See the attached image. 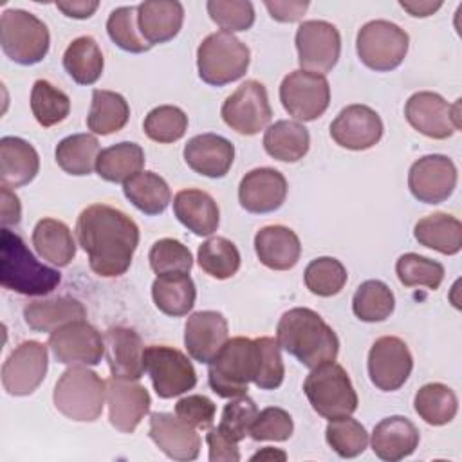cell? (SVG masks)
Returning a JSON list of instances; mask_svg holds the SVG:
<instances>
[{"instance_id": "2", "label": "cell", "mask_w": 462, "mask_h": 462, "mask_svg": "<svg viewBox=\"0 0 462 462\" xmlns=\"http://www.w3.org/2000/svg\"><path fill=\"white\" fill-rule=\"evenodd\" d=\"M276 341L280 348L310 370L336 361L339 352V339L332 327L307 307H294L282 314Z\"/></svg>"}, {"instance_id": "20", "label": "cell", "mask_w": 462, "mask_h": 462, "mask_svg": "<svg viewBox=\"0 0 462 462\" xmlns=\"http://www.w3.org/2000/svg\"><path fill=\"white\" fill-rule=\"evenodd\" d=\"M406 121L430 139H448L457 132L453 121V105L440 94L420 90L408 97L404 105Z\"/></svg>"}, {"instance_id": "59", "label": "cell", "mask_w": 462, "mask_h": 462, "mask_svg": "<svg viewBox=\"0 0 462 462\" xmlns=\"http://www.w3.org/2000/svg\"><path fill=\"white\" fill-rule=\"evenodd\" d=\"M56 7L69 18L85 20L96 13V9L99 7V2H96V0H69V2H56Z\"/></svg>"}, {"instance_id": "35", "label": "cell", "mask_w": 462, "mask_h": 462, "mask_svg": "<svg viewBox=\"0 0 462 462\" xmlns=\"http://www.w3.org/2000/svg\"><path fill=\"white\" fill-rule=\"evenodd\" d=\"M415 240L442 254H457L462 249V224L448 213H433L420 218L413 227Z\"/></svg>"}, {"instance_id": "15", "label": "cell", "mask_w": 462, "mask_h": 462, "mask_svg": "<svg viewBox=\"0 0 462 462\" xmlns=\"http://www.w3.org/2000/svg\"><path fill=\"white\" fill-rule=\"evenodd\" d=\"M457 166L448 155L431 153L417 159L408 171L411 195L424 204H440L457 188Z\"/></svg>"}, {"instance_id": "53", "label": "cell", "mask_w": 462, "mask_h": 462, "mask_svg": "<svg viewBox=\"0 0 462 462\" xmlns=\"http://www.w3.org/2000/svg\"><path fill=\"white\" fill-rule=\"evenodd\" d=\"M294 431V422L289 411L278 406H269L258 411L256 419L253 420L249 428V435L253 440H274V442H283L291 439Z\"/></svg>"}, {"instance_id": "47", "label": "cell", "mask_w": 462, "mask_h": 462, "mask_svg": "<svg viewBox=\"0 0 462 462\" xmlns=\"http://www.w3.org/2000/svg\"><path fill=\"white\" fill-rule=\"evenodd\" d=\"M106 32L110 40L126 52L139 54L152 49L137 27V7L134 5L114 9L106 20Z\"/></svg>"}, {"instance_id": "44", "label": "cell", "mask_w": 462, "mask_h": 462, "mask_svg": "<svg viewBox=\"0 0 462 462\" xmlns=\"http://www.w3.org/2000/svg\"><path fill=\"white\" fill-rule=\"evenodd\" d=\"M31 110L34 119L49 128L67 119L70 112L69 96L47 79H36L31 90Z\"/></svg>"}, {"instance_id": "6", "label": "cell", "mask_w": 462, "mask_h": 462, "mask_svg": "<svg viewBox=\"0 0 462 462\" xmlns=\"http://www.w3.org/2000/svg\"><path fill=\"white\" fill-rule=\"evenodd\" d=\"M251 61V52L233 32L208 34L197 49V69L204 83L222 87L240 79Z\"/></svg>"}, {"instance_id": "10", "label": "cell", "mask_w": 462, "mask_h": 462, "mask_svg": "<svg viewBox=\"0 0 462 462\" xmlns=\"http://www.w3.org/2000/svg\"><path fill=\"white\" fill-rule=\"evenodd\" d=\"M144 372L150 375L155 393L171 399L186 393L197 384V374L186 354L168 345L144 348Z\"/></svg>"}, {"instance_id": "61", "label": "cell", "mask_w": 462, "mask_h": 462, "mask_svg": "<svg viewBox=\"0 0 462 462\" xmlns=\"http://www.w3.org/2000/svg\"><path fill=\"white\" fill-rule=\"evenodd\" d=\"M285 460L287 458V453L285 451H280V449H274V448H263L260 451H256L251 460Z\"/></svg>"}, {"instance_id": "48", "label": "cell", "mask_w": 462, "mask_h": 462, "mask_svg": "<svg viewBox=\"0 0 462 462\" xmlns=\"http://www.w3.org/2000/svg\"><path fill=\"white\" fill-rule=\"evenodd\" d=\"M346 269L345 265L332 256H319L312 260L303 273V280L307 289L316 296H334L346 283Z\"/></svg>"}, {"instance_id": "13", "label": "cell", "mask_w": 462, "mask_h": 462, "mask_svg": "<svg viewBox=\"0 0 462 462\" xmlns=\"http://www.w3.org/2000/svg\"><path fill=\"white\" fill-rule=\"evenodd\" d=\"M294 42L298 63L303 70L325 76L336 67L341 54V36L336 25L325 20L301 22Z\"/></svg>"}, {"instance_id": "45", "label": "cell", "mask_w": 462, "mask_h": 462, "mask_svg": "<svg viewBox=\"0 0 462 462\" xmlns=\"http://www.w3.org/2000/svg\"><path fill=\"white\" fill-rule=\"evenodd\" d=\"M325 439L341 458H354L368 446V433L365 426L350 415L328 420Z\"/></svg>"}, {"instance_id": "25", "label": "cell", "mask_w": 462, "mask_h": 462, "mask_svg": "<svg viewBox=\"0 0 462 462\" xmlns=\"http://www.w3.org/2000/svg\"><path fill=\"white\" fill-rule=\"evenodd\" d=\"M182 155L195 173L220 179L233 166L235 146L218 134H199L186 143Z\"/></svg>"}, {"instance_id": "31", "label": "cell", "mask_w": 462, "mask_h": 462, "mask_svg": "<svg viewBox=\"0 0 462 462\" xmlns=\"http://www.w3.org/2000/svg\"><path fill=\"white\" fill-rule=\"evenodd\" d=\"M87 318L85 305L70 296L34 300L23 307L25 323L36 332H54L56 328Z\"/></svg>"}, {"instance_id": "33", "label": "cell", "mask_w": 462, "mask_h": 462, "mask_svg": "<svg viewBox=\"0 0 462 462\" xmlns=\"http://www.w3.org/2000/svg\"><path fill=\"white\" fill-rule=\"evenodd\" d=\"M152 298L162 314L179 318L193 309L197 289L188 273L159 274L152 283Z\"/></svg>"}, {"instance_id": "17", "label": "cell", "mask_w": 462, "mask_h": 462, "mask_svg": "<svg viewBox=\"0 0 462 462\" xmlns=\"http://www.w3.org/2000/svg\"><path fill=\"white\" fill-rule=\"evenodd\" d=\"M49 348L61 365H97L105 356V339L85 319L67 323L49 336Z\"/></svg>"}, {"instance_id": "39", "label": "cell", "mask_w": 462, "mask_h": 462, "mask_svg": "<svg viewBox=\"0 0 462 462\" xmlns=\"http://www.w3.org/2000/svg\"><path fill=\"white\" fill-rule=\"evenodd\" d=\"M123 193L144 215L162 213L171 200L168 182L153 171H139L130 177L123 184Z\"/></svg>"}, {"instance_id": "51", "label": "cell", "mask_w": 462, "mask_h": 462, "mask_svg": "<svg viewBox=\"0 0 462 462\" xmlns=\"http://www.w3.org/2000/svg\"><path fill=\"white\" fill-rule=\"evenodd\" d=\"M206 9L226 32L247 31L254 23V7L249 0H209Z\"/></svg>"}, {"instance_id": "56", "label": "cell", "mask_w": 462, "mask_h": 462, "mask_svg": "<svg viewBox=\"0 0 462 462\" xmlns=\"http://www.w3.org/2000/svg\"><path fill=\"white\" fill-rule=\"evenodd\" d=\"M211 462H238L240 451L236 442L226 437L218 428H209L206 435Z\"/></svg>"}, {"instance_id": "58", "label": "cell", "mask_w": 462, "mask_h": 462, "mask_svg": "<svg viewBox=\"0 0 462 462\" xmlns=\"http://www.w3.org/2000/svg\"><path fill=\"white\" fill-rule=\"evenodd\" d=\"M22 218V206L20 199L16 197L11 188L2 186V226H16Z\"/></svg>"}, {"instance_id": "36", "label": "cell", "mask_w": 462, "mask_h": 462, "mask_svg": "<svg viewBox=\"0 0 462 462\" xmlns=\"http://www.w3.org/2000/svg\"><path fill=\"white\" fill-rule=\"evenodd\" d=\"M144 152L137 143L123 141L99 152L96 161L97 175L106 182H126L143 171Z\"/></svg>"}, {"instance_id": "16", "label": "cell", "mask_w": 462, "mask_h": 462, "mask_svg": "<svg viewBox=\"0 0 462 462\" xmlns=\"http://www.w3.org/2000/svg\"><path fill=\"white\" fill-rule=\"evenodd\" d=\"M413 357L408 345L397 336L375 339L368 352V375L375 388L383 392L399 390L410 377Z\"/></svg>"}, {"instance_id": "3", "label": "cell", "mask_w": 462, "mask_h": 462, "mask_svg": "<svg viewBox=\"0 0 462 462\" xmlns=\"http://www.w3.org/2000/svg\"><path fill=\"white\" fill-rule=\"evenodd\" d=\"M61 282V274L38 262L20 235L2 227L0 233V283L23 296H45Z\"/></svg>"}, {"instance_id": "4", "label": "cell", "mask_w": 462, "mask_h": 462, "mask_svg": "<svg viewBox=\"0 0 462 462\" xmlns=\"http://www.w3.org/2000/svg\"><path fill=\"white\" fill-rule=\"evenodd\" d=\"M208 365V383L218 397L247 395L249 383H254L258 375V343L251 337H231Z\"/></svg>"}, {"instance_id": "52", "label": "cell", "mask_w": 462, "mask_h": 462, "mask_svg": "<svg viewBox=\"0 0 462 462\" xmlns=\"http://www.w3.org/2000/svg\"><path fill=\"white\" fill-rule=\"evenodd\" d=\"M256 415H258V408L251 397L247 395L235 397L224 406L218 430L226 437H229L233 442L238 444L240 440L245 439V435H249V428L256 419Z\"/></svg>"}, {"instance_id": "50", "label": "cell", "mask_w": 462, "mask_h": 462, "mask_svg": "<svg viewBox=\"0 0 462 462\" xmlns=\"http://www.w3.org/2000/svg\"><path fill=\"white\" fill-rule=\"evenodd\" d=\"M152 271L159 274L189 273L193 267V256L189 249L175 238L157 240L148 253Z\"/></svg>"}, {"instance_id": "49", "label": "cell", "mask_w": 462, "mask_h": 462, "mask_svg": "<svg viewBox=\"0 0 462 462\" xmlns=\"http://www.w3.org/2000/svg\"><path fill=\"white\" fill-rule=\"evenodd\" d=\"M395 273L404 287L422 285L435 291L444 280V265L417 253H406L399 256L395 263Z\"/></svg>"}, {"instance_id": "11", "label": "cell", "mask_w": 462, "mask_h": 462, "mask_svg": "<svg viewBox=\"0 0 462 462\" xmlns=\"http://www.w3.org/2000/svg\"><path fill=\"white\" fill-rule=\"evenodd\" d=\"M280 101L298 121H314L328 108L330 87L323 74L303 69L289 72L280 85Z\"/></svg>"}, {"instance_id": "26", "label": "cell", "mask_w": 462, "mask_h": 462, "mask_svg": "<svg viewBox=\"0 0 462 462\" xmlns=\"http://www.w3.org/2000/svg\"><path fill=\"white\" fill-rule=\"evenodd\" d=\"M417 426L402 415H392L375 424L372 431V451L386 462H397L410 457L419 446Z\"/></svg>"}, {"instance_id": "19", "label": "cell", "mask_w": 462, "mask_h": 462, "mask_svg": "<svg viewBox=\"0 0 462 462\" xmlns=\"http://www.w3.org/2000/svg\"><path fill=\"white\" fill-rule=\"evenodd\" d=\"M108 420L121 433H134L150 411V393L137 381L110 377L106 381Z\"/></svg>"}, {"instance_id": "60", "label": "cell", "mask_w": 462, "mask_h": 462, "mask_svg": "<svg viewBox=\"0 0 462 462\" xmlns=\"http://www.w3.org/2000/svg\"><path fill=\"white\" fill-rule=\"evenodd\" d=\"M399 5L408 11L415 18H424L433 14L437 9L442 7V2H430V0H401Z\"/></svg>"}, {"instance_id": "23", "label": "cell", "mask_w": 462, "mask_h": 462, "mask_svg": "<svg viewBox=\"0 0 462 462\" xmlns=\"http://www.w3.org/2000/svg\"><path fill=\"white\" fill-rule=\"evenodd\" d=\"M103 339L112 377L139 381L144 374V345L141 336L128 327H110Z\"/></svg>"}, {"instance_id": "41", "label": "cell", "mask_w": 462, "mask_h": 462, "mask_svg": "<svg viewBox=\"0 0 462 462\" xmlns=\"http://www.w3.org/2000/svg\"><path fill=\"white\" fill-rule=\"evenodd\" d=\"M99 141L92 134H72L56 146V162L69 175H88L96 168Z\"/></svg>"}, {"instance_id": "21", "label": "cell", "mask_w": 462, "mask_h": 462, "mask_svg": "<svg viewBox=\"0 0 462 462\" xmlns=\"http://www.w3.org/2000/svg\"><path fill=\"white\" fill-rule=\"evenodd\" d=\"M287 197V180L282 171L263 166L247 171L238 184V202L249 213H273Z\"/></svg>"}, {"instance_id": "30", "label": "cell", "mask_w": 462, "mask_h": 462, "mask_svg": "<svg viewBox=\"0 0 462 462\" xmlns=\"http://www.w3.org/2000/svg\"><path fill=\"white\" fill-rule=\"evenodd\" d=\"M40 170L38 152L22 137L0 139V180L2 186L20 188L29 184Z\"/></svg>"}, {"instance_id": "9", "label": "cell", "mask_w": 462, "mask_h": 462, "mask_svg": "<svg viewBox=\"0 0 462 462\" xmlns=\"http://www.w3.org/2000/svg\"><path fill=\"white\" fill-rule=\"evenodd\" d=\"M408 32L388 20L366 22L356 38L359 60L375 72L397 69L408 54Z\"/></svg>"}, {"instance_id": "8", "label": "cell", "mask_w": 462, "mask_h": 462, "mask_svg": "<svg viewBox=\"0 0 462 462\" xmlns=\"http://www.w3.org/2000/svg\"><path fill=\"white\" fill-rule=\"evenodd\" d=\"M0 45L18 65L40 63L51 45L47 25L29 11L5 9L0 16Z\"/></svg>"}, {"instance_id": "14", "label": "cell", "mask_w": 462, "mask_h": 462, "mask_svg": "<svg viewBox=\"0 0 462 462\" xmlns=\"http://www.w3.org/2000/svg\"><path fill=\"white\" fill-rule=\"evenodd\" d=\"M47 346L40 341H22L2 365V386L9 395H29L45 379Z\"/></svg>"}, {"instance_id": "32", "label": "cell", "mask_w": 462, "mask_h": 462, "mask_svg": "<svg viewBox=\"0 0 462 462\" xmlns=\"http://www.w3.org/2000/svg\"><path fill=\"white\" fill-rule=\"evenodd\" d=\"M36 253L52 265L67 267L76 256V242L70 227L56 218H42L32 229Z\"/></svg>"}, {"instance_id": "7", "label": "cell", "mask_w": 462, "mask_h": 462, "mask_svg": "<svg viewBox=\"0 0 462 462\" xmlns=\"http://www.w3.org/2000/svg\"><path fill=\"white\" fill-rule=\"evenodd\" d=\"M303 392L312 410L323 419H339L357 410V393L346 370L337 363H325L310 370Z\"/></svg>"}, {"instance_id": "38", "label": "cell", "mask_w": 462, "mask_h": 462, "mask_svg": "<svg viewBox=\"0 0 462 462\" xmlns=\"http://www.w3.org/2000/svg\"><path fill=\"white\" fill-rule=\"evenodd\" d=\"M63 67L78 85L96 83L105 67L103 52L92 36L74 38L63 52Z\"/></svg>"}, {"instance_id": "40", "label": "cell", "mask_w": 462, "mask_h": 462, "mask_svg": "<svg viewBox=\"0 0 462 462\" xmlns=\"http://www.w3.org/2000/svg\"><path fill=\"white\" fill-rule=\"evenodd\" d=\"M413 408L426 424L444 426L455 419L458 399L448 384L428 383L417 390Z\"/></svg>"}, {"instance_id": "1", "label": "cell", "mask_w": 462, "mask_h": 462, "mask_svg": "<svg viewBox=\"0 0 462 462\" xmlns=\"http://www.w3.org/2000/svg\"><path fill=\"white\" fill-rule=\"evenodd\" d=\"M76 236L90 269L103 278L125 274L139 245L137 224L108 204L87 206L76 220Z\"/></svg>"}, {"instance_id": "5", "label": "cell", "mask_w": 462, "mask_h": 462, "mask_svg": "<svg viewBox=\"0 0 462 462\" xmlns=\"http://www.w3.org/2000/svg\"><path fill=\"white\" fill-rule=\"evenodd\" d=\"M106 399V381L94 370L72 365L56 381L52 401L56 410L78 422H94L101 417Z\"/></svg>"}, {"instance_id": "42", "label": "cell", "mask_w": 462, "mask_h": 462, "mask_svg": "<svg viewBox=\"0 0 462 462\" xmlns=\"http://www.w3.org/2000/svg\"><path fill=\"white\" fill-rule=\"evenodd\" d=\"M395 309L392 289L381 280L363 282L352 298L354 314L366 323L384 321Z\"/></svg>"}, {"instance_id": "28", "label": "cell", "mask_w": 462, "mask_h": 462, "mask_svg": "<svg viewBox=\"0 0 462 462\" xmlns=\"http://www.w3.org/2000/svg\"><path fill=\"white\" fill-rule=\"evenodd\" d=\"M258 260L273 271L292 269L301 254L298 235L287 226H265L254 235Z\"/></svg>"}, {"instance_id": "22", "label": "cell", "mask_w": 462, "mask_h": 462, "mask_svg": "<svg viewBox=\"0 0 462 462\" xmlns=\"http://www.w3.org/2000/svg\"><path fill=\"white\" fill-rule=\"evenodd\" d=\"M150 439L155 446L173 460H195L200 453V435L173 413L155 411L150 415Z\"/></svg>"}, {"instance_id": "34", "label": "cell", "mask_w": 462, "mask_h": 462, "mask_svg": "<svg viewBox=\"0 0 462 462\" xmlns=\"http://www.w3.org/2000/svg\"><path fill=\"white\" fill-rule=\"evenodd\" d=\"M310 146L309 130L298 123L289 119H280L274 125L267 126L263 134V148L265 152L282 162H296L303 159Z\"/></svg>"}, {"instance_id": "46", "label": "cell", "mask_w": 462, "mask_h": 462, "mask_svg": "<svg viewBox=\"0 0 462 462\" xmlns=\"http://www.w3.org/2000/svg\"><path fill=\"white\" fill-rule=\"evenodd\" d=\"M143 130L155 143H175L182 139L188 130V116L179 106L161 105L146 114Z\"/></svg>"}, {"instance_id": "54", "label": "cell", "mask_w": 462, "mask_h": 462, "mask_svg": "<svg viewBox=\"0 0 462 462\" xmlns=\"http://www.w3.org/2000/svg\"><path fill=\"white\" fill-rule=\"evenodd\" d=\"M258 350H260V365H258V375L254 379V384L260 390H274L283 383L285 366L282 361L280 345L274 337H256Z\"/></svg>"}, {"instance_id": "18", "label": "cell", "mask_w": 462, "mask_h": 462, "mask_svg": "<svg viewBox=\"0 0 462 462\" xmlns=\"http://www.w3.org/2000/svg\"><path fill=\"white\" fill-rule=\"evenodd\" d=\"M384 126L379 114L366 105H348L330 123V137L346 150H368L383 137Z\"/></svg>"}, {"instance_id": "37", "label": "cell", "mask_w": 462, "mask_h": 462, "mask_svg": "<svg viewBox=\"0 0 462 462\" xmlns=\"http://www.w3.org/2000/svg\"><path fill=\"white\" fill-rule=\"evenodd\" d=\"M130 119V106L126 99L114 90L96 88L87 116V126L92 134L108 135L125 128Z\"/></svg>"}, {"instance_id": "43", "label": "cell", "mask_w": 462, "mask_h": 462, "mask_svg": "<svg viewBox=\"0 0 462 462\" xmlns=\"http://www.w3.org/2000/svg\"><path fill=\"white\" fill-rule=\"evenodd\" d=\"M197 260L200 269L217 280H227L240 269L238 247L224 236H211L202 242L197 251Z\"/></svg>"}, {"instance_id": "55", "label": "cell", "mask_w": 462, "mask_h": 462, "mask_svg": "<svg viewBox=\"0 0 462 462\" xmlns=\"http://www.w3.org/2000/svg\"><path fill=\"white\" fill-rule=\"evenodd\" d=\"M217 404L206 395H186L177 401L175 415L197 430H209L213 426Z\"/></svg>"}, {"instance_id": "29", "label": "cell", "mask_w": 462, "mask_h": 462, "mask_svg": "<svg viewBox=\"0 0 462 462\" xmlns=\"http://www.w3.org/2000/svg\"><path fill=\"white\" fill-rule=\"evenodd\" d=\"M173 213L177 220L197 236L213 235L220 222V211L215 199L195 188L180 189L173 197Z\"/></svg>"}, {"instance_id": "24", "label": "cell", "mask_w": 462, "mask_h": 462, "mask_svg": "<svg viewBox=\"0 0 462 462\" xmlns=\"http://www.w3.org/2000/svg\"><path fill=\"white\" fill-rule=\"evenodd\" d=\"M227 319L217 310H199L186 319L184 346L199 363H209L224 346L227 337Z\"/></svg>"}, {"instance_id": "12", "label": "cell", "mask_w": 462, "mask_h": 462, "mask_svg": "<svg viewBox=\"0 0 462 462\" xmlns=\"http://www.w3.org/2000/svg\"><path fill=\"white\" fill-rule=\"evenodd\" d=\"M220 116L224 123L236 134H258L273 117L265 87L256 79H247L224 101Z\"/></svg>"}, {"instance_id": "57", "label": "cell", "mask_w": 462, "mask_h": 462, "mask_svg": "<svg viewBox=\"0 0 462 462\" xmlns=\"http://www.w3.org/2000/svg\"><path fill=\"white\" fill-rule=\"evenodd\" d=\"M271 18L283 23H292L303 18V13L309 9V2H263Z\"/></svg>"}, {"instance_id": "27", "label": "cell", "mask_w": 462, "mask_h": 462, "mask_svg": "<svg viewBox=\"0 0 462 462\" xmlns=\"http://www.w3.org/2000/svg\"><path fill=\"white\" fill-rule=\"evenodd\" d=\"M184 22V7L177 0H148L137 5V27L153 47L173 40Z\"/></svg>"}]
</instances>
